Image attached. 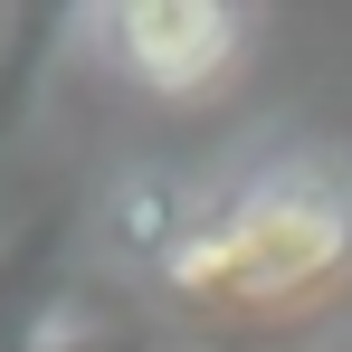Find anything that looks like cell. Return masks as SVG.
I'll list each match as a JSON object with an SVG mask.
<instances>
[{
	"label": "cell",
	"instance_id": "cell-6",
	"mask_svg": "<svg viewBox=\"0 0 352 352\" xmlns=\"http://www.w3.org/2000/svg\"><path fill=\"white\" fill-rule=\"evenodd\" d=\"M38 352H48V343H38Z\"/></svg>",
	"mask_w": 352,
	"mask_h": 352
},
{
	"label": "cell",
	"instance_id": "cell-5",
	"mask_svg": "<svg viewBox=\"0 0 352 352\" xmlns=\"http://www.w3.org/2000/svg\"><path fill=\"white\" fill-rule=\"evenodd\" d=\"M58 29H76L67 10H19V48L0 58V133L29 115V96H38V67H48V38Z\"/></svg>",
	"mask_w": 352,
	"mask_h": 352
},
{
	"label": "cell",
	"instance_id": "cell-3",
	"mask_svg": "<svg viewBox=\"0 0 352 352\" xmlns=\"http://www.w3.org/2000/svg\"><path fill=\"white\" fill-rule=\"evenodd\" d=\"M58 257H67V219H29V229L0 248V352H38L48 343Z\"/></svg>",
	"mask_w": 352,
	"mask_h": 352
},
{
	"label": "cell",
	"instance_id": "cell-1",
	"mask_svg": "<svg viewBox=\"0 0 352 352\" xmlns=\"http://www.w3.org/2000/svg\"><path fill=\"white\" fill-rule=\"evenodd\" d=\"M352 267V162L343 153H286L238 181L219 210H200L190 248L172 257L181 305L210 324H276L343 286Z\"/></svg>",
	"mask_w": 352,
	"mask_h": 352
},
{
	"label": "cell",
	"instance_id": "cell-4",
	"mask_svg": "<svg viewBox=\"0 0 352 352\" xmlns=\"http://www.w3.org/2000/svg\"><path fill=\"white\" fill-rule=\"evenodd\" d=\"M190 229H200V210H190V190L172 172H133L105 200V238H115V257H133V267H162L172 276V257L190 248Z\"/></svg>",
	"mask_w": 352,
	"mask_h": 352
},
{
	"label": "cell",
	"instance_id": "cell-2",
	"mask_svg": "<svg viewBox=\"0 0 352 352\" xmlns=\"http://www.w3.org/2000/svg\"><path fill=\"white\" fill-rule=\"evenodd\" d=\"M76 29L153 96H200L248 58V19L219 0H115V10H76Z\"/></svg>",
	"mask_w": 352,
	"mask_h": 352
}]
</instances>
